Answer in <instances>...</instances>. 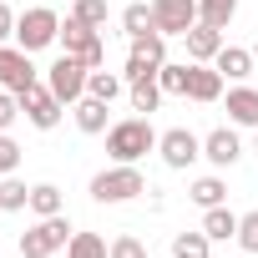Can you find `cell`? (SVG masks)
Wrapping results in <instances>:
<instances>
[{
  "label": "cell",
  "instance_id": "cell-30",
  "mask_svg": "<svg viewBox=\"0 0 258 258\" xmlns=\"http://www.w3.org/2000/svg\"><path fill=\"white\" fill-rule=\"evenodd\" d=\"M238 243H243L248 253H258V213H243V218H238Z\"/></svg>",
  "mask_w": 258,
  "mask_h": 258
},
{
  "label": "cell",
  "instance_id": "cell-24",
  "mask_svg": "<svg viewBox=\"0 0 258 258\" xmlns=\"http://www.w3.org/2000/svg\"><path fill=\"white\" fill-rule=\"evenodd\" d=\"M157 86H162L167 96H187V66L162 61V66H157Z\"/></svg>",
  "mask_w": 258,
  "mask_h": 258
},
{
  "label": "cell",
  "instance_id": "cell-13",
  "mask_svg": "<svg viewBox=\"0 0 258 258\" xmlns=\"http://www.w3.org/2000/svg\"><path fill=\"white\" fill-rule=\"evenodd\" d=\"M187 96L192 101H218L223 96V71L218 66H187Z\"/></svg>",
  "mask_w": 258,
  "mask_h": 258
},
{
  "label": "cell",
  "instance_id": "cell-21",
  "mask_svg": "<svg viewBox=\"0 0 258 258\" xmlns=\"http://www.w3.org/2000/svg\"><path fill=\"white\" fill-rule=\"evenodd\" d=\"M132 56H147L152 66H162V61H167V46H162V31H142V36H132Z\"/></svg>",
  "mask_w": 258,
  "mask_h": 258
},
{
  "label": "cell",
  "instance_id": "cell-23",
  "mask_svg": "<svg viewBox=\"0 0 258 258\" xmlns=\"http://www.w3.org/2000/svg\"><path fill=\"white\" fill-rule=\"evenodd\" d=\"M233 11H238V0H198V21H208L218 31L233 21Z\"/></svg>",
  "mask_w": 258,
  "mask_h": 258
},
{
  "label": "cell",
  "instance_id": "cell-35",
  "mask_svg": "<svg viewBox=\"0 0 258 258\" xmlns=\"http://www.w3.org/2000/svg\"><path fill=\"white\" fill-rule=\"evenodd\" d=\"M6 36H16V11L0 0V41H6Z\"/></svg>",
  "mask_w": 258,
  "mask_h": 258
},
{
  "label": "cell",
  "instance_id": "cell-20",
  "mask_svg": "<svg viewBox=\"0 0 258 258\" xmlns=\"http://www.w3.org/2000/svg\"><path fill=\"white\" fill-rule=\"evenodd\" d=\"M126 86H132V106H137V111H157V101H162V86H157V76L126 81Z\"/></svg>",
  "mask_w": 258,
  "mask_h": 258
},
{
  "label": "cell",
  "instance_id": "cell-22",
  "mask_svg": "<svg viewBox=\"0 0 258 258\" xmlns=\"http://www.w3.org/2000/svg\"><path fill=\"white\" fill-rule=\"evenodd\" d=\"M86 96H96V101H116V96H121V76H111V71H91V76H86Z\"/></svg>",
  "mask_w": 258,
  "mask_h": 258
},
{
  "label": "cell",
  "instance_id": "cell-34",
  "mask_svg": "<svg viewBox=\"0 0 258 258\" xmlns=\"http://www.w3.org/2000/svg\"><path fill=\"white\" fill-rule=\"evenodd\" d=\"M16 162H21V147H16V142H11L6 132H0V172H11Z\"/></svg>",
  "mask_w": 258,
  "mask_h": 258
},
{
  "label": "cell",
  "instance_id": "cell-5",
  "mask_svg": "<svg viewBox=\"0 0 258 258\" xmlns=\"http://www.w3.org/2000/svg\"><path fill=\"white\" fill-rule=\"evenodd\" d=\"M71 243V223L56 213V218H41L31 233H21V253L26 258H51L56 248H66Z\"/></svg>",
  "mask_w": 258,
  "mask_h": 258
},
{
  "label": "cell",
  "instance_id": "cell-15",
  "mask_svg": "<svg viewBox=\"0 0 258 258\" xmlns=\"http://www.w3.org/2000/svg\"><path fill=\"white\" fill-rule=\"evenodd\" d=\"M228 116L238 126H258V91H248V86L228 91Z\"/></svg>",
  "mask_w": 258,
  "mask_h": 258
},
{
  "label": "cell",
  "instance_id": "cell-32",
  "mask_svg": "<svg viewBox=\"0 0 258 258\" xmlns=\"http://www.w3.org/2000/svg\"><path fill=\"white\" fill-rule=\"evenodd\" d=\"M16 116H21V96L16 91H0V132H6Z\"/></svg>",
  "mask_w": 258,
  "mask_h": 258
},
{
  "label": "cell",
  "instance_id": "cell-28",
  "mask_svg": "<svg viewBox=\"0 0 258 258\" xmlns=\"http://www.w3.org/2000/svg\"><path fill=\"white\" fill-rule=\"evenodd\" d=\"M16 208H31V187L26 182H0V213H16Z\"/></svg>",
  "mask_w": 258,
  "mask_h": 258
},
{
  "label": "cell",
  "instance_id": "cell-31",
  "mask_svg": "<svg viewBox=\"0 0 258 258\" xmlns=\"http://www.w3.org/2000/svg\"><path fill=\"white\" fill-rule=\"evenodd\" d=\"M111 258H147V248L132 233H121V238H111Z\"/></svg>",
  "mask_w": 258,
  "mask_h": 258
},
{
  "label": "cell",
  "instance_id": "cell-33",
  "mask_svg": "<svg viewBox=\"0 0 258 258\" xmlns=\"http://www.w3.org/2000/svg\"><path fill=\"white\" fill-rule=\"evenodd\" d=\"M126 81H142V76H157V66L147 61V56H126V71H121Z\"/></svg>",
  "mask_w": 258,
  "mask_h": 258
},
{
  "label": "cell",
  "instance_id": "cell-29",
  "mask_svg": "<svg viewBox=\"0 0 258 258\" xmlns=\"http://www.w3.org/2000/svg\"><path fill=\"white\" fill-rule=\"evenodd\" d=\"M71 16H76L81 26L96 31V26H106V0H76V11H71Z\"/></svg>",
  "mask_w": 258,
  "mask_h": 258
},
{
  "label": "cell",
  "instance_id": "cell-19",
  "mask_svg": "<svg viewBox=\"0 0 258 258\" xmlns=\"http://www.w3.org/2000/svg\"><path fill=\"white\" fill-rule=\"evenodd\" d=\"M31 213H36V218H56V213H61V187L36 182V187H31Z\"/></svg>",
  "mask_w": 258,
  "mask_h": 258
},
{
  "label": "cell",
  "instance_id": "cell-8",
  "mask_svg": "<svg viewBox=\"0 0 258 258\" xmlns=\"http://www.w3.org/2000/svg\"><path fill=\"white\" fill-rule=\"evenodd\" d=\"M21 111L31 116V126H41V132H51V126L61 121V101H56V91L41 86V81L21 91Z\"/></svg>",
  "mask_w": 258,
  "mask_h": 258
},
{
  "label": "cell",
  "instance_id": "cell-7",
  "mask_svg": "<svg viewBox=\"0 0 258 258\" xmlns=\"http://www.w3.org/2000/svg\"><path fill=\"white\" fill-rule=\"evenodd\" d=\"M152 26L162 36H187L198 26V0H152Z\"/></svg>",
  "mask_w": 258,
  "mask_h": 258
},
{
  "label": "cell",
  "instance_id": "cell-37",
  "mask_svg": "<svg viewBox=\"0 0 258 258\" xmlns=\"http://www.w3.org/2000/svg\"><path fill=\"white\" fill-rule=\"evenodd\" d=\"M253 152H258V147H253Z\"/></svg>",
  "mask_w": 258,
  "mask_h": 258
},
{
  "label": "cell",
  "instance_id": "cell-2",
  "mask_svg": "<svg viewBox=\"0 0 258 258\" xmlns=\"http://www.w3.org/2000/svg\"><path fill=\"white\" fill-rule=\"evenodd\" d=\"M137 192H147V182H142V172L132 162H116L111 172H96L91 177V198L96 203H126V198H137Z\"/></svg>",
  "mask_w": 258,
  "mask_h": 258
},
{
  "label": "cell",
  "instance_id": "cell-12",
  "mask_svg": "<svg viewBox=\"0 0 258 258\" xmlns=\"http://www.w3.org/2000/svg\"><path fill=\"white\" fill-rule=\"evenodd\" d=\"M182 41H187V56H192V61H213V56L223 51V31H218V26H208V21H198Z\"/></svg>",
  "mask_w": 258,
  "mask_h": 258
},
{
  "label": "cell",
  "instance_id": "cell-9",
  "mask_svg": "<svg viewBox=\"0 0 258 258\" xmlns=\"http://www.w3.org/2000/svg\"><path fill=\"white\" fill-rule=\"evenodd\" d=\"M0 86L6 91H26L36 86V66H31V51H11V46H0Z\"/></svg>",
  "mask_w": 258,
  "mask_h": 258
},
{
  "label": "cell",
  "instance_id": "cell-25",
  "mask_svg": "<svg viewBox=\"0 0 258 258\" xmlns=\"http://www.w3.org/2000/svg\"><path fill=\"white\" fill-rule=\"evenodd\" d=\"M208 248H213L208 233H177V238H172V253H177V258H208Z\"/></svg>",
  "mask_w": 258,
  "mask_h": 258
},
{
  "label": "cell",
  "instance_id": "cell-26",
  "mask_svg": "<svg viewBox=\"0 0 258 258\" xmlns=\"http://www.w3.org/2000/svg\"><path fill=\"white\" fill-rule=\"evenodd\" d=\"M223 192H228V187H223V182H218V177H198V182H192V192H187V198H192V203H198V208H218V203H223Z\"/></svg>",
  "mask_w": 258,
  "mask_h": 258
},
{
  "label": "cell",
  "instance_id": "cell-27",
  "mask_svg": "<svg viewBox=\"0 0 258 258\" xmlns=\"http://www.w3.org/2000/svg\"><path fill=\"white\" fill-rule=\"evenodd\" d=\"M121 26H126V36L157 31V26H152V6H126V11H121Z\"/></svg>",
  "mask_w": 258,
  "mask_h": 258
},
{
  "label": "cell",
  "instance_id": "cell-4",
  "mask_svg": "<svg viewBox=\"0 0 258 258\" xmlns=\"http://www.w3.org/2000/svg\"><path fill=\"white\" fill-rule=\"evenodd\" d=\"M86 76H91V66H81L76 56H61V61L46 71V86L56 91L61 106H76V101L86 96Z\"/></svg>",
  "mask_w": 258,
  "mask_h": 258
},
{
  "label": "cell",
  "instance_id": "cell-17",
  "mask_svg": "<svg viewBox=\"0 0 258 258\" xmlns=\"http://www.w3.org/2000/svg\"><path fill=\"white\" fill-rule=\"evenodd\" d=\"M66 258H111V248H106V238H96V233H71Z\"/></svg>",
  "mask_w": 258,
  "mask_h": 258
},
{
  "label": "cell",
  "instance_id": "cell-6",
  "mask_svg": "<svg viewBox=\"0 0 258 258\" xmlns=\"http://www.w3.org/2000/svg\"><path fill=\"white\" fill-rule=\"evenodd\" d=\"M61 41H66V56H76L81 66H91V71H101V61H106V46H101V36L91 31V26H81L76 16L61 26Z\"/></svg>",
  "mask_w": 258,
  "mask_h": 258
},
{
  "label": "cell",
  "instance_id": "cell-3",
  "mask_svg": "<svg viewBox=\"0 0 258 258\" xmlns=\"http://www.w3.org/2000/svg\"><path fill=\"white\" fill-rule=\"evenodd\" d=\"M56 36H61V21H56V11H46V6H31V11H21V16H16V41H21V51H46Z\"/></svg>",
  "mask_w": 258,
  "mask_h": 258
},
{
  "label": "cell",
  "instance_id": "cell-16",
  "mask_svg": "<svg viewBox=\"0 0 258 258\" xmlns=\"http://www.w3.org/2000/svg\"><path fill=\"white\" fill-rule=\"evenodd\" d=\"M203 233L213 238V243H223V238H238V218L218 203V208H208V218H203Z\"/></svg>",
  "mask_w": 258,
  "mask_h": 258
},
{
  "label": "cell",
  "instance_id": "cell-36",
  "mask_svg": "<svg viewBox=\"0 0 258 258\" xmlns=\"http://www.w3.org/2000/svg\"><path fill=\"white\" fill-rule=\"evenodd\" d=\"M253 61H258V46H253Z\"/></svg>",
  "mask_w": 258,
  "mask_h": 258
},
{
  "label": "cell",
  "instance_id": "cell-11",
  "mask_svg": "<svg viewBox=\"0 0 258 258\" xmlns=\"http://www.w3.org/2000/svg\"><path fill=\"white\" fill-rule=\"evenodd\" d=\"M238 132H233V126H218V132H208V142H203V157L208 162H218V167H233L238 162Z\"/></svg>",
  "mask_w": 258,
  "mask_h": 258
},
{
  "label": "cell",
  "instance_id": "cell-10",
  "mask_svg": "<svg viewBox=\"0 0 258 258\" xmlns=\"http://www.w3.org/2000/svg\"><path fill=\"white\" fill-rule=\"evenodd\" d=\"M157 152H162V162H167V167H187L192 157H203V142L187 132V126H172V132H162V137H157Z\"/></svg>",
  "mask_w": 258,
  "mask_h": 258
},
{
  "label": "cell",
  "instance_id": "cell-18",
  "mask_svg": "<svg viewBox=\"0 0 258 258\" xmlns=\"http://www.w3.org/2000/svg\"><path fill=\"white\" fill-rule=\"evenodd\" d=\"M213 61H218L223 76H248V71H253V51H238V46H223Z\"/></svg>",
  "mask_w": 258,
  "mask_h": 258
},
{
  "label": "cell",
  "instance_id": "cell-14",
  "mask_svg": "<svg viewBox=\"0 0 258 258\" xmlns=\"http://www.w3.org/2000/svg\"><path fill=\"white\" fill-rule=\"evenodd\" d=\"M106 106H111V101H96V96H81V101H76V126H81L86 137L106 132Z\"/></svg>",
  "mask_w": 258,
  "mask_h": 258
},
{
  "label": "cell",
  "instance_id": "cell-1",
  "mask_svg": "<svg viewBox=\"0 0 258 258\" xmlns=\"http://www.w3.org/2000/svg\"><path fill=\"white\" fill-rule=\"evenodd\" d=\"M157 147V132H152V121L147 116H132V121H116L111 132H106V152L116 162H137Z\"/></svg>",
  "mask_w": 258,
  "mask_h": 258
}]
</instances>
